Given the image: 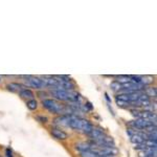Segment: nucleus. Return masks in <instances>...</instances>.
<instances>
[{
  "instance_id": "nucleus-1",
  "label": "nucleus",
  "mask_w": 157,
  "mask_h": 157,
  "mask_svg": "<svg viewBox=\"0 0 157 157\" xmlns=\"http://www.w3.org/2000/svg\"><path fill=\"white\" fill-rule=\"evenodd\" d=\"M42 105L45 109L55 114L60 115H75L72 108L68 105H63V104L59 103L58 101L52 100V98H44L42 101Z\"/></svg>"
},
{
  "instance_id": "nucleus-2",
  "label": "nucleus",
  "mask_w": 157,
  "mask_h": 157,
  "mask_svg": "<svg viewBox=\"0 0 157 157\" xmlns=\"http://www.w3.org/2000/svg\"><path fill=\"white\" fill-rule=\"evenodd\" d=\"M68 127H70L75 131L83 132L85 134H89L93 129V126L91 125V123L89 121L80 117V116H77V115L70 116V121H69Z\"/></svg>"
},
{
  "instance_id": "nucleus-3",
  "label": "nucleus",
  "mask_w": 157,
  "mask_h": 157,
  "mask_svg": "<svg viewBox=\"0 0 157 157\" xmlns=\"http://www.w3.org/2000/svg\"><path fill=\"white\" fill-rule=\"evenodd\" d=\"M50 93L55 98L60 101H66L70 103H80L81 97L80 94L75 91H66V90H50Z\"/></svg>"
},
{
  "instance_id": "nucleus-4",
  "label": "nucleus",
  "mask_w": 157,
  "mask_h": 157,
  "mask_svg": "<svg viewBox=\"0 0 157 157\" xmlns=\"http://www.w3.org/2000/svg\"><path fill=\"white\" fill-rule=\"evenodd\" d=\"M26 80H25V83L29 86V87L36 88V89H41V88L46 87L44 83V80L41 78L38 77H32V75H29V77H24Z\"/></svg>"
},
{
  "instance_id": "nucleus-5",
  "label": "nucleus",
  "mask_w": 157,
  "mask_h": 157,
  "mask_svg": "<svg viewBox=\"0 0 157 157\" xmlns=\"http://www.w3.org/2000/svg\"><path fill=\"white\" fill-rule=\"evenodd\" d=\"M130 125L132 126L133 128H136V129H146L147 127H149V126L153 125V124H152L151 121H149V120H145V118H136L135 121H131Z\"/></svg>"
},
{
  "instance_id": "nucleus-6",
  "label": "nucleus",
  "mask_w": 157,
  "mask_h": 157,
  "mask_svg": "<svg viewBox=\"0 0 157 157\" xmlns=\"http://www.w3.org/2000/svg\"><path fill=\"white\" fill-rule=\"evenodd\" d=\"M88 135L90 136L91 138H92V140H101V139L105 138L106 136H107V134L104 132L103 130H101V129H97V128H93L92 131L88 134Z\"/></svg>"
},
{
  "instance_id": "nucleus-7",
  "label": "nucleus",
  "mask_w": 157,
  "mask_h": 157,
  "mask_svg": "<svg viewBox=\"0 0 157 157\" xmlns=\"http://www.w3.org/2000/svg\"><path fill=\"white\" fill-rule=\"evenodd\" d=\"M52 135L59 140H65L68 138V134L61 128H52Z\"/></svg>"
},
{
  "instance_id": "nucleus-8",
  "label": "nucleus",
  "mask_w": 157,
  "mask_h": 157,
  "mask_svg": "<svg viewBox=\"0 0 157 157\" xmlns=\"http://www.w3.org/2000/svg\"><path fill=\"white\" fill-rule=\"evenodd\" d=\"M70 116L71 115H61L59 117L56 118L54 121H55L56 125H58V126H66V127H68L69 121H70Z\"/></svg>"
},
{
  "instance_id": "nucleus-9",
  "label": "nucleus",
  "mask_w": 157,
  "mask_h": 157,
  "mask_svg": "<svg viewBox=\"0 0 157 157\" xmlns=\"http://www.w3.org/2000/svg\"><path fill=\"white\" fill-rule=\"evenodd\" d=\"M7 90L12 91V92H20L22 89H24V86L19 84V83H11V84L6 85Z\"/></svg>"
},
{
  "instance_id": "nucleus-10",
  "label": "nucleus",
  "mask_w": 157,
  "mask_h": 157,
  "mask_svg": "<svg viewBox=\"0 0 157 157\" xmlns=\"http://www.w3.org/2000/svg\"><path fill=\"white\" fill-rule=\"evenodd\" d=\"M19 95L22 98H29V100H33V98H34V97H35L34 92H33L32 90L27 89V88H24V89H22L21 91H20Z\"/></svg>"
},
{
  "instance_id": "nucleus-11",
  "label": "nucleus",
  "mask_w": 157,
  "mask_h": 157,
  "mask_svg": "<svg viewBox=\"0 0 157 157\" xmlns=\"http://www.w3.org/2000/svg\"><path fill=\"white\" fill-rule=\"evenodd\" d=\"M75 149L80 152H85V151H90L91 150V144L88 143H78L75 145Z\"/></svg>"
},
{
  "instance_id": "nucleus-12",
  "label": "nucleus",
  "mask_w": 157,
  "mask_h": 157,
  "mask_svg": "<svg viewBox=\"0 0 157 157\" xmlns=\"http://www.w3.org/2000/svg\"><path fill=\"white\" fill-rule=\"evenodd\" d=\"M144 93H145V94H146L148 98H150V97L155 98V97H156V94H157V92H156V87H148V88H146L145 91H144Z\"/></svg>"
},
{
  "instance_id": "nucleus-13",
  "label": "nucleus",
  "mask_w": 157,
  "mask_h": 157,
  "mask_svg": "<svg viewBox=\"0 0 157 157\" xmlns=\"http://www.w3.org/2000/svg\"><path fill=\"white\" fill-rule=\"evenodd\" d=\"M26 106H27V108L29 109V110H36L37 107H38V103H37V101L36 100H29V102L26 103Z\"/></svg>"
},
{
  "instance_id": "nucleus-14",
  "label": "nucleus",
  "mask_w": 157,
  "mask_h": 157,
  "mask_svg": "<svg viewBox=\"0 0 157 157\" xmlns=\"http://www.w3.org/2000/svg\"><path fill=\"white\" fill-rule=\"evenodd\" d=\"M110 87H111V89H112L113 91H121V90H123L121 84H120L117 81H113V82L111 83Z\"/></svg>"
},
{
  "instance_id": "nucleus-15",
  "label": "nucleus",
  "mask_w": 157,
  "mask_h": 157,
  "mask_svg": "<svg viewBox=\"0 0 157 157\" xmlns=\"http://www.w3.org/2000/svg\"><path fill=\"white\" fill-rule=\"evenodd\" d=\"M81 154V157H98L95 155L93 152L91 151H85V152H80Z\"/></svg>"
},
{
  "instance_id": "nucleus-16",
  "label": "nucleus",
  "mask_w": 157,
  "mask_h": 157,
  "mask_svg": "<svg viewBox=\"0 0 157 157\" xmlns=\"http://www.w3.org/2000/svg\"><path fill=\"white\" fill-rule=\"evenodd\" d=\"M116 104H117L120 107H130V103H127V102H123V101H118L116 100Z\"/></svg>"
},
{
  "instance_id": "nucleus-17",
  "label": "nucleus",
  "mask_w": 157,
  "mask_h": 157,
  "mask_svg": "<svg viewBox=\"0 0 157 157\" xmlns=\"http://www.w3.org/2000/svg\"><path fill=\"white\" fill-rule=\"evenodd\" d=\"M6 157H12V150L11 149H6Z\"/></svg>"
},
{
  "instance_id": "nucleus-18",
  "label": "nucleus",
  "mask_w": 157,
  "mask_h": 157,
  "mask_svg": "<svg viewBox=\"0 0 157 157\" xmlns=\"http://www.w3.org/2000/svg\"><path fill=\"white\" fill-rule=\"evenodd\" d=\"M87 107L88 109H89V110H91V109H92V106H91V104L90 103H87L86 104V106H85V108Z\"/></svg>"
},
{
  "instance_id": "nucleus-19",
  "label": "nucleus",
  "mask_w": 157,
  "mask_h": 157,
  "mask_svg": "<svg viewBox=\"0 0 157 157\" xmlns=\"http://www.w3.org/2000/svg\"><path fill=\"white\" fill-rule=\"evenodd\" d=\"M0 82H1V77H0Z\"/></svg>"
},
{
  "instance_id": "nucleus-20",
  "label": "nucleus",
  "mask_w": 157,
  "mask_h": 157,
  "mask_svg": "<svg viewBox=\"0 0 157 157\" xmlns=\"http://www.w3.org/2000/svg\"><path fill=\"white\" fill-rule=\"evenodd\" d=\"M0 157H2V156H0Z\"/></svg>"
}]
</instances>
